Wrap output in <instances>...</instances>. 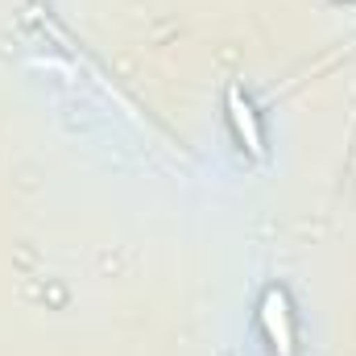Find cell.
<instances>
[{
  "mask_svg": "<svg viewBox=\"0 0 356 356\" xmlns=\"http://www.w3.org/2000/svg\"><path fill=\"white\" fill-rule=\"evenodd\" d=\"M261 327L273 356H294V315H290V298L282 286H269L261 294Z\"/></svg>",
  "mask_w": 356,
  "mask_h": 356,
  "instance_id": "1",
  "label": "cell"
},
{
  "mask_svg": "<svg viewBox=\"0 0 356 356\" xmlns=\"http://www.w3.org/2000/svg\"><path fill=\"white\" fill-rule=\"evenodd\" d=\"M224 104H228V120H232V129H236V141L249 149V158H266V137H261V120H257V108L245 99V91L241 88H228L224 95Z\"/></svg>",
  "mask_w": 356,
  "mask_h": 356,
  "instance_id": "2",
  "label": "cell"
}]
</instances>
